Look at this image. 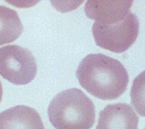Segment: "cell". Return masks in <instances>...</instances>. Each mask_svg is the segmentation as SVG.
<instances>
[{
  "label": "cell",
  "instance_id": "obj_8",
  "mask_svg": "<svg viewBox=\"0 0 145 129\" xmlns=\"http://www.w3.org/2000/svg\"><path fill=\"white\" fill-rule=\"evenodd\" d=\"M22 31L23 26L17 12L0 6V46L14 42Z\"/></svg>",
  "mask_w": 145,
  "mask_h": 129
},
{
  "label": "cell",
  "instance_id": "obj_4",
  "mask_svg": "<svg viewBox=\"0 0 145 129\" xmlns=\"http://www.w3.org/2000/svg\"><path fill=\"white\" fill-rule=\"evenodd\" d=\"M38 67L32 53L18 45L0 48V75L15 85H26L34 79Z\"/></svg>",
  "mask_w": 145,
  "mask_h": 129
},
{
  "label": "cell",
  "instance_id": "obj_7",
  "mask_svg": "<svg viewBox=\"0 0 145 129\" xmlns=\"http://www.w3.org/2000/svg\"><path fill=\"white\" fill-rule=\"evenodd\" d=\"M0 129H45L34 108L18 105L0 113Z\"/></svg>",
  "mask_w": 145,
  "mask_h": 129
},
{
  "label": "cell",
  "instance_id": "obj_6",
  "mask_svg": "<svg viewBox=\"0 0 145 129\" xmlns=\"http://www.w3.org/2000/svg\"><path fill=\"white\" fill-rule=\"evenodd\" d=\"M133 1H87L85 12L87 17L102 24H112L124 19Z\"/></svg>",
  "mask_w": 145,
  "mask_h": 129
},
{
  "label": "cell",
  "instance_id": "obj_11",
  "mask_svg": "<svg viewBox=\"0 0 145 129\" xmlns=\"http://www.w3.org/2000/svg\"><path fill=\"white\" fill-rule=\"evenodd\" d=\"M144 129H145V128H144Z\"/></svg>",
  "mask_w": 145,
  "mask_h": 129
},
{
  "label": "cell",
  "instance_id": "obj_10",
  "mask_svg": "<svg viewBox=\"0 0 145 129\" xmlns=\"http://www.w3.org/2000/svg\"><path fill=\"white\" fill-rule=\"evenodd\" d=\"M2 98H3V86H2V83L0 81V102L2 100Z\"/></svg>",
  "mask_w": 145,
  "mask_h": 129
},
{
  "label": "cell",
  "instance_id": "obj_1",
  "mask_svg": "<svg viewBox=\"0 0 145 129\" xmlns=\"http://www.w3.org/2000/svg\"><path fill=\"white\" fill-rule=\"evenodd\" d=\"M76 76L89 93L105 100L120 97L127 89L129 80L123 64L103 54L86 56L77 67Z\"/></svg>",
  "mask_w": 145,
  "mask_h": 129
},
{
  "label": "cell",
  "instance_id": "obj_3",
  "mask_svg": "<svg viewBox=\"0 0 145 129\" xmlns=\"http://www.w3.org/2000/svg\"><path fill=\"white\" fill-rule=\"evenodd\" d=\"M140 30V22L136 15L128 13L124 19L102 24L95 22L93 34L99 47L115 53H123L136 42Z\"/></svg>",
  "mask_w": 145,
  "mask_h": 129
},
{
  "label": "cell",
  "instance_id": "obj_2",
  "mask_svg": "<svg viewBox=\"0 0 145 129\" xmlns=\"http://www.w3.org/2000/svg\"><path fill=\"white\" fill-rule=\"evenodd\" d=\"M48 116L56 129H90L96 111L93 101L80 89L58 93L48 107Z\"/></svg>",
  "mask_w": 145,
  "mask_h": 129
},
{
  "label": "cell",
  "instance_id": "obj_5",
  "mask_svg": "<svg viewBox=\"0 0 145 129\" xmlns=\"http://www.w3.org/2000/svg\"><path fill=\"white\" fill-rule=\"evenodd\" d=\"M139 117L128 103H112L100 112L97 129H138Z\"/></svg>",
  "mask_w": 145,
  "mask_h": 129
},
{
  "label": "cell",
  "instance_id": "obj_9",
  "mask_svg": "<svg viewBox=\"0 0 145 129\" xmlns=\"http://www.w3.org/2000/svg\"><path fill=\"white\" fill-rule=\"evenodd\" d=\"M130 96L135 110L140 116L145 117V71L133 80Z\"/></svg>",
  "mask_w": 145,
  "mask_h": 129
}]
</instances>
